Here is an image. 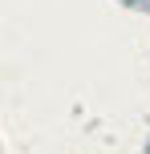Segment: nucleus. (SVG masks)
<instances>
[]
</instances>
